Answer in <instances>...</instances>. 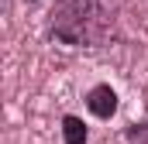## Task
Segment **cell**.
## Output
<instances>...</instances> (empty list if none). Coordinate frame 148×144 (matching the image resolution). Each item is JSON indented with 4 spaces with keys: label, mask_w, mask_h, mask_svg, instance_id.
Instances as JSON below:
<instances>
[{
    "label": "cell",
    "mask_w": 148,
    "mask_h": 144,
    "mask_svg": "<svg viewBox=\"0 0 148 144\" xmlns=\"http://www.w3.org/2000/svg\"><path fill=\"white\" fill-rule=\"evenodd\" d=\"M100 17L97 0H59L52 10V35L66 45H90L100 35Z\"/></svg>",
    "instance_id": "1"
},
{
    "label": "cell",
    "mask_w": 148,
    "mask_h": 144,
    "mask_svg": "<svg viewBox=\"0 0 148 144\" xmlns=\"http://www.w3.org/2000/svg\"><path fill=\"white\" fill-rule=\"evenodd\" d=\"M86 107L93 117H100V120H110L114 113H117V93H114L107 82H100V86H93L90 93H86Z\"/></svg>",
    "instance_id": "2"
},
{
    "label": "cell",
    "mask_w": 148,
    "mask_h": 144,
    "mask_svg": "<svg viewBox=\"0 0 148 144\" xmlns=\"http://www.w3.org/2000/svg\"><path fill=\"white\" fill-rule=\"evenodd\" d=\"M62 141L66 144H86V124L76 113H66L62 117Z\"/></svg>",
    "instance_id": "3"
},
{
    "label": "cell",
    "mask_w": 148,
    "mask_h": 144,
    "mask_svg": "<svg viewBox=\"0 0 148 144\" xmlns=\"http://www.w3.org/2000/svg\"><path fill=\"white\" fill-rule=\"evenodd\" d=\"M124 137H127V144H148V120H141V124H131Z\"/></svg>",
    "instance_id": "4"
},
{
    "label": "cell",
    "mask_w": 148,
    "mask_h": 144,
    "mask_svg": "<svg viewBox=\"0 0 148 144\" xmlns=\"http://www.w3.org/2000/svg\"><path fill=\"white\" fill-rule=\"evenodd\" d=\"M28 3H35V0H28Z\"/></svg>",
    "instance_id": "5"
}]
</instances>
